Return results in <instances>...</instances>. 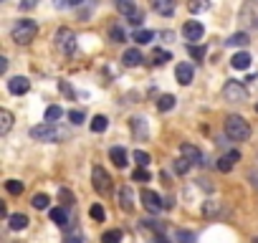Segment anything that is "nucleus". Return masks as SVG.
<instances>
[{"mask_svg":"<svg viewBox=\"0 0 258 243\" xmlns=\"http://www.w3.org/2000/svg\"><path fill=\"white\" fill-rule=\"evenodd\" d=\"M225 135H228L230 140H235V142H245V140L250 137V125H248L243 116L230 114V116L225 119Z\"/></svg>","mask_w":258,"mask_h":243,"instance_id":"obj_1","label":"nucleus"},{"mask_svg":"<svg viewBox=\"0 0 258 243\" xmlns=\"http://www.w3.org/2000/svg\"><path fill=\"white\" fill-rule=\"evenodd\" d=\"M36 33H38V23L36 21H18L16 23V28H13V41L18 43V46H28L33 38H36Z\"/></svg>","mask_w":258,"mask_h":243,"instance_id":"obj_2","label":"nucleus"},{"mask_svg":"<svg viewBox=\"0 0 258 243\" xmlns=\"http://www.w3.org/2000/svg\"><path fill=\"white\" fill-rule=\"evenodd\" d=\"M31 137L33 140H41V142H58L63 137V132H58L53 127V122H46V125H38L31 130Z\"/></svg>","mask_w":258,"mask_h":243,"instance_id":"obj_3","label":"nucleus"},{"mask_svg":"<svg viewBox=\"0 0 258 243\" xmlns=\"http://www.w3.org/2000/svg\"><path fill=\"white\" fill-rule=\"evenodd\" d=\"M56 46L66 53V56H74L76 53V33L71 28H61L56 33Z\"/></svg>","mask_w":258,"mask_h":243,"instance_id":"obj_4","label":"nucleus"},{"mask_svg":"<svg viewBox=\"0 0 258 243\" xmlns=\"http://www.w3.org/2000/svg\"><path fill=\"white\" fill-rule=\"evenodd\" d=\"M91 183H94V190L99 195H109L111 193V177L104 167H94L91 170Z\"/></svg>","mask_w":258,"mask_h":243,"instance_id":"obj_5","label":"nucleus"},{"mask_svg":"<svg viewBox=\"0 0 258 243\" xmlns=\"http://www.w3.org/2000/svg\"><path fill=\"white\" fill-rule=\"evenodd\" d=\"M240 21L248 31H255L258 28V3L255 0H248V3L240 8Z\"/></svg>","mask_w":258,"mask_h":243,"instance_id":"obj_6","label":"nucleus"},{"mask_svg":"<svg viewBox=\"0 0 258 243\" xmlns=\"http://www.w3.org/2000/svg\"><path fill=\"white\" fill-rule=\"evenodd\" d=\"M223 96H225V101H245L248 91H245V86L240 81H228L223 86Z\"/></svg>","mask_w":258,"mask_h":243,"instance_id":"obj_7","label":"nucleus"},{"mask_svg":"<svg viewBox=\"0 0 258 243\" xmlns=\"http://www.w3.org/2000/svg\"><path fill=\"white\" fill-rule=\"evenodd\" d=\"M142 205L150 210V213H160L162 210V198L155 193V190H142Z\"/></svg>","mask_w":258,"mask_h":243,"instance_id":"obj_8","label":"nucleus"},{"mask_svg":"<svg viewBox=\"0 0 258 243\" xmlns=\"http://www.w3.org/2000/svg\"><path fill=\"white\" fill-rule=\"evenodd\" d=\"M203 33H205V28H203L200 21H187V23L182 26V36H185L187 41H203Z\"/></svg>","mask_w":258,"mask_h":243,"instance_id":"obj_9","label":"nucleus"},{"mask_svg":"<svg viewBox=\"0 0 258 243\" xmlns=\"http://www.w3.org/2000/svg\"><path fill=\"white\" fill-rule=\"evenodd\" d=\"M129 127H132L135 140H147V137H150L147 122H145V119H140V116H132V119H129Z\"/></svg>","mask_w":258,"mask_h":243,"instance_id":"obj_10","label":"nucleus"},{"mask_svg":"<svg viewBox=\"0 0 258 243\" xmlns=\"http://www.w3.org/2000/svg\"><path fill=\"white\" fill-rule=\"evenodd\" d=\"M119 208L124 210V213H132L135 210V195H132V188H121L119 190Z\"/></svg>","mask_w":258,"mask_h":243,"instance_id":"obj_11","label":"nucleus"},{"mask_svg":"<svg viewBox=\"0 0 258 243\" xmlns=\"http://www.w3.org/2000/svg\"><path fill=\"white\" fill-rule=\"evenodd\" d=\"M28 89H31V81H28L26 76H13V79L8 81V91H11V94H16V96L26 94Z\"/></svg>","mask_w":258,"mask_h":243,"instance_id":"obj_12","label":"nucleus"},{"mask_svg":"<svg viewBox=\"0 0 258 243\" xmlns=\"http://www.w3.org/2000/svg\"><path fill=\"white\" fill-rule=\"evenodd\" d=\"M238 160H240V152H238V150H230L228 155H223V157L218 160V170H220V172H230Z\"/></svg>","mask_w":258,"mask_h":243,"instance_id":"obj_13","label":"nucleus"},{"mask_svg":"<svg viewBox=\"0 0 258 243\" xmlns=\"http://www.w3.org/2000/svg\"><path fill=\"white\" fill-rule=\"evenodd\" d=\"M180 155H182L185 160L195 162V165H203V152H200L195 145H180Z\"/></svg>","mask_w":258,"mask_h":243,"instance_id":"obj_14","label":"nucleus"},{"mask_svg":"<svg viewBox=\"0 0 258 243\" xmlns=\"http://www.w3.org/2000/svg\"><path fill=\"white\" fill-rule=\"evenodd\" d=\"M51 220H53L58 228H66V230H69V225H71V218H69L66 208H51Z\"/></svg>","mask_w":258,"mask_h":243,"instance_id":"obj_15","label":"nucleus"},{"mask_svg":"<svg viewBox=\"0 0 258 243\" xmlns=\"http://www.w3.org/2000/svg\"><path fill=\"white\" fill-rule=\"evenodd\" d=\"M250 61H253L250 53H248V51H240V53H235V56L230 58V66H233L235 71H245V69L250 66Z\"/></svg>","mask_w":258,"mask_h":243,"instance_id":"obj_16","label":"nucleus"},{"mask_svg":"<svg viewBox=\"0 0 258 243\" xmlns=\"http://www.w3.org/2000/svg\"><path fill=\"white\" fill-rule=\"evenodd\" d=\"M121 61H124V66H140L145 58H142V51L140 48H129V51H124V56H121Z\"/></svg>","mask_w":258,"mask_h":243,"instance_id":"obj_17","label":"nucleus"},{"mask_svg":"<svg viewBox=\"0 0 258 243\" xmlns=\"http://www.w3.org/2000/svg\"><path fill=\"white\" fill-rule=\"evenodd\" d=\"M175 76H177V81H180L182 86L192 84V66H190V64H180V66L175 69Z\"/></svg>","mask_w":258,"mask_h":243,"instance_id":"obj_18","label":"nucleus"},{"mask_svg":"<svg viewBox=\"0 0 258 243\" xmlns=\"http://www.w3.org/2000/svg\"><path fill=\"white\" fill-rule=\"evenodd\" d=\"M109 160H111L119 170L129 165V162H126V150H124V147H111V150H109Z\"/></svg>","mask_w":258,"mask_h":243,"instance_id":"obj_19","label":"nucleus"},{"mask_svg":"<svg viewBox=\"0 0 258 243\" xmlns=\"http://www.w3.org/2000/svg\"><path fill=\"white\" fill-rule=\"evenodd\" d=\"M175 0H152V8L160 13V16H172L175 13Z\"/></svg>","mask_w":258,"mask_h":243,"instance_id":"obj_20","label":"nucleus"},{"mask_svg":"<svg viewBox=\"0 0 258 243\" xmlns=\"http://www.w3.org/2000/svg\"><path fill=\"white\" fill-rule=\"evenodd\" d=\"M11 127H13V114L8 109H3L0 111V135H8Z\"/></svg>","mask_w":258,"mask_h":243,"instance_id":"obj_21","label":"nucleus"},{"mask_svg":"<svg viewBox=\"0 0 258 243\" xmlns=\"http://www.w3.org/2000/svg\"><path fill=\"white\" fill-rule=\"evenodd\" d=\"M8 225H11L13 230H23V228L28 225V215H23V213H16V215H11V218H8Z\"/></svg>","mask_w":258,"mask_h":243,"instance_id":"obj_22","label":"nucleus"},{"mask_svg":"<svg viewBox=\"0 0 258 243\" xmlns=\"http://www.w3.org/2000/svg\"><path fill=\"white\" fill-rule=\"evenodd\" d=\"M210 8V0H187V11L190 13H205Z\"/></svg>","mask_w":258,"mask_h":243,"instance_id":"obj_23","label":"nucleus"},{"mask_svg":"<svg viewBox=\"0 0 258 243\" xmlns=\"http://www.w3.org/2000/svg\"><path fill=\"white\" fill-rule=\"evenodd\" d=\"M124 18H126V21H129V23H132V26H140V23H142V21H145V11H142V8H137V6H135V8H132V11H129V13H126V16H124Z\"/></svg>","mask_w":258,"mask_h":243,"instance_id":"obj_24","label":"nucleus"},{"mask_svg":"<svg viewBox=\"0 0 258 243\" xmlns=\"http://www.w3.org/2000/svg\"><path fill=\"white\" fill-rule=\"evenodd\" d=\"M170 58H172L170 51H162V48H155V51H152V64H155V66H162V64H167Z\"/></svg>","mask_w":258,"mask_h":243,"instance_id":"obj_25","label":"nucleus"},{"mask_svg":"<svg viewBox=\"0 0 258 243\" xmlns=\"http://www.w3.org/2000/svg\"><path fill=\"white\" fill-rule=\"evenodd\" d=\"M109 127V119L104 116V114H96L94 119H91V132H104Z\"/></svg>","mask_w":258,"mask_h":243,"instance_id":"obj_26","label":"nucleus"},{"mask_svg":"<svg viewBox=\"0 0 258 243\" xmlns=\"http://www.w3.org/2000/svg\"><path fill=\"white\" fill-rule=\"evenodd\" d=\"M157 109H160V111H170V109H175V96H172V94L160 96V99H157Z\"/></svg>","mask_w":258,"mask_h":243,"instance_id":"obj_27","label":"nucleus"},{"mask_svg":"<svg viewBox=\"0 0 258 243\" xmlns=\"http://www.w3.org/2000/svg\"><path fill=\"white\" fill-rule=\"evenodd\" d=\"M121 238H124V233L121 230H106L104 235H101V243H121Z\"/></svg>","mask_w":258,"mask_h":243,"instance_id":"obj_28","label":"nucleus"},{"mask_svg":"<svg viewBox=\"0 0 258 243\" xmlns=\"http://www.w3.org/2000/svg\"><path fill=\"white\" fill-rule=\"evenodd\" d=\"M248 41H250L248 33H233L225 43H228V46H248Z\"/></svg>","mask_w":258,"mask_h":243,"instance_id":"obj_29","label":"nucleus"},{"mask_svg":"<svg viewBox=\"0 0 258 243\" xmlns=\"http://www.w3.org/2000/svg\"><path fill=\"white\" fill-rule=\"evenodd\" d=\"M51 205V198L46 195V193H38V195H33V208H38V210H46Z\"/></svg>","mask_w":258,"mask_h":243,"instance_id":"obj_30","label":"nucleus"},{"mask_svg":"<svg viewBox=\"0 0 258 243\" xmlns=\"http://www.w3.org/2000/svg\"><path fill=\"white\" fill-rule=\"evenodd\" d=\"M152 38H155V33H152V31H147V28H142V31H137V33H135V41H137V43H142V46H145V43H150Z\"/></svg>","mask_w":258,"mask_h":243,"instance_id":"obj_31","label":"nucleus"},{"mask_svg":"<svg viewBox=\"0 0 258 243\" xmlns=\"http://www.w3.org/2000/svg\"><path fill=\"white\" fill-rule=\"evenodd\" d=\"M187 53H190L195 61H203V58H205V46H195V43H190V46H187Z\"/></svg>","mask_w":258,"mask_h":243,"instance_id":"obj_32","label":"nucleus"},{"mask_svg":"<svg viewBox=\"0 0 258 243\" xmlns=\"http://www.w3.org/2000/svg\"><path fill=\"white\" fill-rule=\"evenodd\" d=\"M63 116V109L61 106H48L46 109V122H58Z\"/></svg>","mask_w":258,"mask_h":243,"instance_id":"obj_33","label":"nucleus"},{"mask_svg":"<svg viewBox=\"0 0 258 243\" xmlns=\"http://www.w3.org/2000/svg\"><path fill=\"white\" fill-rule=\"evenodd\" d=\"M198 240V235L192 233V230H177V243H195Z\"/></svg>","mask_w":258,"mask_h":243,"instance_id":"obj_34","label":"nucleus"},{"mask_svg":"<svg viewBox=\"0 0 258 243\" xmlns=\"http://www.w3.org/2000/svg\"><path fill=\"white\" fill-rule=\"evenodd\" d=\"M6 190H8L11 195H21V193H23V183H21V180H8V183H6Z\"/></svg>","mask_w":258,"mask_h":243,"instance_id":"obj_35","label":"nucleus"},{"mask_svg":"<svg viewBox=\"0 0 258 243\" xmlns=\"http://www.w3.org/2000/svg\"><path fill=\"white\" fill-rule=\"evenodd\" d=\"M89 215H91L94 220H104V218H106V210H104V205H99V203H96V205H91V208H89Z\"/></svg>","mask_w":258,"mask_h":243,"instance_id":"obj_36","label":"nucleus"},{"mask_svg":"<svg viewBox=\"0 0 258 243\" xmlns=\"http://www.w3.org/2000/svg\"><path fill=\"white\" fill-rule=\"evenodd\" d=\"M86 0H53L56 8H76V6H84Z\"/></svg>","mask_w":258,"mask_h":243,"instance_id":"obj_37","label":"nucleus"},{"mask_svg":"<svg viewBox=\"0 0 258 243\" xmlns=\"http://www.w3.org/2000/svg\"><path fill=\"white\" fill-rule=\"evenodd\" d=\"M132 180H135V183H147V180H150V172H147V167H137V170L132 172Z\"/></svg>","mask_w":258,"mask_h":243,"instance_id":"obj_38","label":"nucleus"},{"mask_svg":"<svg viewBox=\"0 0 258 243\" xmlns=\"http://www.w3.org/2000/svg\"><path fill=\"white\" fill-rule=\"evenodd\" d=\"M58 200H61L63 205H74V193H71L69 188H61V190H58Z\"/></svg>","mask_w":258,"mask_h":243,"instance_id":"obj_39","label":"nucleus"},{"mask_svg":"<svg viewBox=\"0 0 258 243\" xmlns=\"http://www.w3.org/2000/svg\"><path fill=\"white\" fill-rule=\"evenodd\" d=\"M142 228H147V230H155V233H162V223H157V220H152V218H147V220H142Z\"/></svg>","mask_w":258,"mask_h":243,"instance_id":"obj_40","label":"nucleus"},{"mask_svg":"<svg viewBox=\"0 0 258 243\" xmlns=\"http://www.w3.org/2000/svg\"><path fill=\"white\" fill-rule=\"evenodd\" d=\"M135 160H137V165H140V167H147L152 157H150L147 152H142V150H137V152H135Z\"/></svg>","mask_w":258,"mask_h":243,"instance_id":"obj_41","label":"nucleus"},{"mask_svg":"<svg viewBox=\"0 0 258 243\" xmlns=\"http://www.w3.org/2000/svg\"><path fill=\"white\" fill-rule=\"evenodd\" d=\"M190 165H192V162L182 157V160H177V162H175V172H180V175H185V172L190 170Z\"/></svg>","mask_w":258,"mask_h":243,"instance_id":"obj_42","label":"nucleus"},{"mask_svg":"<svg viewBox=\"0 0 258 243\" xmlns=\"http://www.w3.org/2000/svg\"><path fill=\"white\" fill-rule=\"evenodd\" d=\"M69 119L74 122V125H81V122H84V109H71L69 111Z\"/></svg>","mask_w":258,"mask_h":243,"instance_id":"obj_43","label":"nucleus"},{"mask_svg":"<svg viewBox=\"0 0 258 243\" xmlns=\"http://www.w3.org/2000/svg\"><path fill=\"white\" fill-rule=\"evenodd\" d=\"M116 8H119V11H121V13L126 16L129 11L135 8V3H132V0H116Z\"/></svg>","mask_w":258,"mask_h":243,"instance_id":"obj_44","label":"nucleus"},{"mask_svg":"<svg viewBox=\"0 0 258 243\" xmlns=\"http://www.w3.org/2000/svg\"><path fill=\"white\" fill-rule=\"evenodd\" d=\"M109 36H111V41H116V43H121V41H124V31H121L119 26H114V28L109 31Z\"/></svg>","mask_w":258,"mask_h":243,"instance_id":"obj_45","label":"nucleus"},{"mask_svg":"<svg viewBox=\"0 0 258 243\" xmlns=\"http://www.w3.org/2000/svg\"><path fill=\"white\" fill-rule=\"evenodd\" d=\"M63 243H84V235L81 233H69Z\"/></svg>","mask_w":258,"mask_h":243,"instance_id":"obj_46","label":"nucleus"},{"mask_svg":"<svg viewBox=\"0 0 258 243\" xmlns=\"http://www.w3.org/2000/svg\"><path fill=\"white\" fill-rule=\"evenodd\" d=\"M58 89H61V91H63V94H66L69 99H74V96H76V94H74V89H71V86H69L66 81H61V84H58Z\"/></svg>","mask_w":258,"mask_h":243,"instance_id":"obj_47","label":"nucleus"},{"mask_svg":"<svg viewBox=\"0 0 258 243\" xmlns=\"http://www.w3.org/2000/svg\"><path fill=\"white\" fill-rule=\"evenodd\" d=\"M36 6H38V0H23V3H21L23 11H31V8H36Z\"/></svg>","mask_w":258,"mask_h":243,"instance_id":"obj_48","label":"nucleus"},{"mask_svg":"<svg viewBox=\"0 0 258 243\" xmlns=\"http://www.w3.org/2000/svg\"><path fill=\"white\" fill-rule=\"evenodd\" d=\"M152 243H170V240H167V235H165V233H155Z\"/></svg>","mask_w":258,"mask_h":243,"instance_id":"obj_49","label":"nucleus"},{"mask_svg":"<svg viewBox=\"0 0 258 243\" xmlns=\"http://www.w3.org/2000/svg\"><path fill=\"white\" fill-rule=\"evenodd\" d=\"M203 213H205V215H213V213H215V203H208Z\"/></svg>","mask_w":258,"mask_h":243,"instance_id":"obj_50","label":"nucleus"},{"mask_svg":"<svg viewBox=\"0 0 258 243\" xmlns=\"http://www.w3.org/2000/svg\"><path fill=\"white\" fill-rule=\"evenodd\" d=\"M6 69H8V58H0V74H6Z\"/></svg>","mask_w":258,"mask_h":243,"instance_id":"obj_51","label":"nucleus"},{"mask_svg":"<svg viewBox=\"0 0 258 243\" xmlns=\"http://www.w3.org/2000/svg\"><path fill=\"white\" fill-rule=\"evenodd\" d=\"M250 180H253V185H255V188H258V175H255V172H253V175H250Z\"/></svg>","mask_w":258,"mask_h":243,"instance_id":"obj_52","label":"nucleus"},{"mask_svg":"<svg viewBox=\"0 0 258 243\" xmlns=\"http://www.w3.org/2000/svg\"><path fill=\"white\" fill-rule=\"evenodd\" d=\"M253 243H258V238H253Z\"/></svg>","mask_w":258,"mask_h":243,"instance_id":"obj_53","label":"nucleus"},{"mask_svg":"<svg viewBox=\"0 0 258 243\" xmlns=\"http://www.w3.org/2000/svg\"><path fill=\"white\" fill-rule=\"evenodd\" d=\"M255 111H258V104H255Z\"/></svg>","mask_w":258,"mask_h":243,"instance_id":"obj_54","label":"nucleus"}]
</instances>
